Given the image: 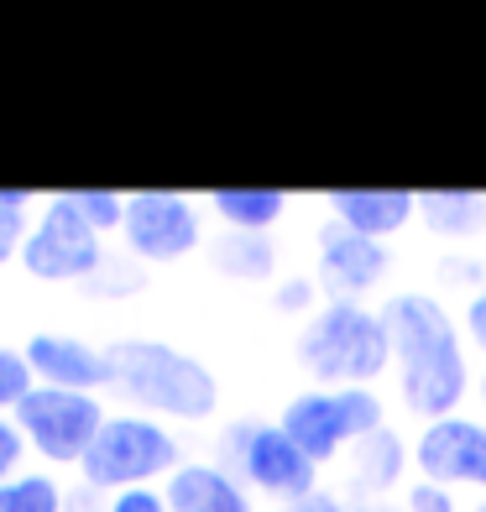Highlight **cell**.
Segmentation results:
<instances>
[{"label":"cell","mask_w":486,"mask_h":512,"mask_svg":"<svg viewBox=\"0 0 486 512\" xmlns=\"http://www.w3.org/2000/svg\"><path fill=\"white\" fill-rule=\"evenodd\" d=\"M382 319H387V340H392V387H398V403L419 424L460 413L476 377H471L460 319L445 309V298H434L424 288H398L382 298Z\"/></svg>","instance_id":"cell-1"},{"label":"cell","mask_w":486,"mask_h":512,"mask_svg":"<svg viewBox=\"0 0 486 512\" xmlns=\"http://www.w3.org/2000/svg\"><path fill=\"white\" fill-rule=\"evenodd\" d=\"M110 387L131 403V413L173 418V424H210L220 413V377L199 356L152 335H121L105 345Z\"/></svg>","instance_id":"cell-2"},{"label":"cell","mask_w":486,"mask_h":512,"mask_svg":"<svg viewBox=\"0 0 486 512\" xmlns=\"http://www.w3.org/2000/svg\"><path fill=\"white\" fill-rule=\"evenodd\" d=\"M293 361L319 387H377L392 366V340L382 304H351V298H324L298 324Z\"/></svg>","instance_id":"cell-3"},{"label":"cell","mask_w":486,"mask_h":512,"mask_svg":"<svg viewBox=\"0 0 486 512\" xmlns=\"http://www.w3.org/2000/svg\"><path fill=\"white\" fill-rule=\"evenodd\" d=\"M183 465V445L178 434L162 424V418H147V413H110L105 429L95 434L89 445L79 476L89 492H131V486H162L173 471Z\"/></svg>","instance_id":"cell-4"},{"label":"cell","mask_w":486,"mask_h":512,"mask_svg":"<svg viewBox=\"0 0 486 512\" xmlns=\"http://www.w3.org/2000/svg\"><path fill=\"white\" fill-rule=\"evenodd\" d=\"M16 262L37 283H89L105 272V236L79 215L68 194H53L42 199V215L32 220V236Z\"/></svg>","instance_id":"cell-5"},{"label":"cell","mask_w":486,"mask_h":512,"mask_svg":"<svg viewBox=\"0 0 486 512\" xmlns=\"http://www.w3.org/2000/svg\"><path fill=\"white\" fill-rule=\"evenodd\" d=\"M27 445L48 465H84L95 434L105 429L110 408L100 403V392H63V387H32L21 408L11 413Z\"/></svg>","instance_id":"cell-6"},{"label":"cell","mask_w":486,"mask_h":512,"mask_svg":"<svg viewBox=\"0 0 486 512\" xmlns=\"http://www.w3.org/2000/svg\"><path fill=\"white\" fill-rule=\"evenodd\" d=\"M230 465L246 481V492H262L272 502H298L319 492V465L277 429V418H246L241 429H230Z\"/></svg>","instance_id":"cell-7"},{"label":"cell","mask_w":486,"mask_h":512,"mask_svg":"<svg viewBox=\"0 0 486 512\" xmlns=\"http://www.w3.org/2000/svg\"><path fill=\"white\" fill-rule=\"evenodd\" d=\"M121 241H126V251L136 256V262H152V267L183 262V256H194L204 246L199 199L173 194V189H136V194H126Z\"/></svg>","instance_id":"cell-8"},{"label":"cell","mask_w":486,"mask_h":512,"mask_svg":"<svg viewBox=\"0 0 486 512\" xmlns=\"http://www.w3.org/2000/svg\"><path fill=\"white\" fill-rule=\"evenodd\" d=\"M413 471H419V481L486 497V424L471 413L419 424V434H413Z\"/></svg>","instance_id":"cell-9"},{"label":"cell","mask_w":486,"mask_h":512,"mask_svg":"<svg viewBox=\"0 0 486 512\" xmlns=\"http://www.w3.org/2000/svg\"><path fill=\"white\" fill-rule=\"evenodd\" d=\"M392 277V251L387 241H366L356 230L335 220L319 225L314 236V283L324 298H351V304H372V293Z\"/></svg>","instance_id":"cell-10"},{"label":"cell","mask_w":486,"mask_h":512,"mask_svg":"<svg viewBox=\"0 0 486 512\" xmlns=\"http://www.w3.org/2000/svg\"><path fill=\"white\" fill-rule=\"evenodd\" d=\"M27 356L37 387H63V392H105L110 387V356L105 345L84 340V335H63V330H37L27 345Z\"/></svg>","instance_id":"cell-11"},{"label":"cell","mask_w":486,"mask_h":512,"mask_svg":"<svg viewBox=\"0 0 486 512\" xmlns=\"http://www.w3.org/2000/svg\"><path fill=\"white\" fill-rule=\"evenodd\" d=\"M277 429H283L298 450H304L319 471L340 455H351V424H345V408H340V392L335 387H304L293 392L277 413Z\"/></svg>","instance_id":"cell-12"},{"label":"cell","mask_w":486,"mask_h":512,"mask_svg":"<svg viewBox=\"0 0 486 512\" xmlns=\"http://www.w3.org/2000/svg\"><path fill=\"white\" fill-rule=\"evenodd\" d=\"M324 209L335 225L356 230L366 241H392L408 225H419V194L408 189H335L324 194Z\"/></svg>","instance_id":"cell-13"},{"label":"cell","mask_w":486,"mask_h":512,"mask_svg":"<svg viewBox=\"0 0 486 512\" xmlns=\"http://www.w3.org/2000/svg\"><path fill=\"white\" fill-rule=\"evenodd\" d=\"M173 512H257L246 481L220 460H183L178 471L162 481Z\"/></svg>","instance_id":"cell-14"},{"label":"cell","mask_w":486,"mask_h":512,"mask_svg":"<svg viewBox=\"0 0 486 512\" xmlns=\"http://www.w3.org/2000/svg\"><path fill=\"white\" fill-rule=\"evenodd\" d=\"M408 465H413V439H403L398 429H382L372 439H361V445H351V481L366 497H387L403 481Z\"/></svg>","instance_id":"cell-15"},{"label":"cell","mask_w":486,"mask_h":512,"mask_svg":"<svg viewBox=\"0 0 486 512\" xmlns=\"http://www.w3.org/2000/svg\"><path fill=\"white\" fill-rule=\"evenodd\" d=\"M204 209L225 225V230H241V236H272L288 215V194L277 189H215L204 199Z\"/></svg>","instance_id":"cell-16"},{"label":"cell","mask_w":486,"mask_h":512,"mask_svg":"<svg viewBox=\"0 0 486 512\" xmlns=\"http://www.w3.org/2000/svg\"><path fill=\"white\" fill-rule=\"evenodd\" d=\"M419 225L439 241H471L486 230V194H466V189L419 194Z\"/></svg>","instance_id":"cell-17"},{"label":"cell","mask_w":486,"mask_h":512,"mask_svg":"<svg viewBox=\"0 0 486 512\" xmlns=\"http://www.w3.org/2000/svg\"><path fill=\"white\" fill-rule=\"evenodd\" d=\"M210 267L230 283H272L277 277V246L272 236H241V230H220L210 246Z\"/></svg>","instance_id":"cell-18"},{"label":"cell","mask_w":486,"mask_h":512,"mask_svg":"<svg viewBox=\"0 0 486 512\" xmlns=\"http://www.w3.org/2000/svg\"><path fill=\"white\" fill-rule=\"evenodd\" d=\"M0 512H68V497H63L58 476L21 471L11 481H0Z\"/></svg>","instance_id":"cell-19"},{"label":"cell","mask_w":486,"mask_h":512,"mask_svg":"<svg viewBox=\"0 0 486 512\" xmlns=\"http://www.w3.org/2000/svg\"><path fill=\"white\" fill-rule=\"evenodd\" d=\"M32 236V194L27 189H0V267L21 256Z\"/></svg>","instance_id":"cell-20"},{"label":"cell","mask_w":486,"mask_h":512,"mask_svg":"<svg viewBox=\"0 0 486 512\" xmlns=\"http://www.w3.org/2000/svg\"><path fill=\"white\" fill-rule=\"evenodd\" d=\"M68 199H74V209L100 230V236H115V230L126 225V194H115V189H74Z\"/></svg>","instance_id":"cell-21"},{"label":"cell","mask_w":486,"mask_h":512,"mask_svg":"<svg viewBox=\"0 0 486 512\" xmlns=\"http://www.w3.org/2000/svg\"><path fill=\"white\" fill-rule=\"evenodd\" d=\"M32 387H37V377H32L27 356L11 351V345H0V413H16Z\"/></svg>","instance_id":"cell-22"},{"label":"cell","mask_w":486,"mask_h":512,"mask_svg":"<svg viewBox=\"0 0 486 512\" xmlns=\"http://www.w3.org/2000/svg\"><path fill=\"white\" fill-rule=\"evenodd\" d=\"M324 304V288L314 283V277H304V272H293V277H283V283L272 288V309L277 314H314Z\"/></svg>","instance_id":"cell-23"},{"label":"cell","mask_w":486,"mask_h":512,"mask_svg":"<svg viewBox=\"0 0 486 512\" xmlns=\"http://www.w3.org/2000/svg\"><path fill=\"white\" fill-rule=\"evenodd\" d=\"M21 460H27V434L11 413H0V481L21 476Z\"/></svg>","instance_id":"cell-24"},{"label":"cell","mask_w":486,"mask_h":512,"mask_svg":"<svg viewBox=\"0 0 486 512\" xmlns=\"http://www.w3.org/2000/svg\"><path fill=\"white\" fill-rule=\"evenodd\" d=\"M403 512H460L450 486H434V481H413L403 492Z\"/></svg>","instance_id":"cell-25"},{"label":"cell","mask_w":486,"mask_h":512,"mask_svg":"<svg viewBox=\"0 0 486 512\" xmlns=\"http://www.w3.org/2000/svg\"><path fill=\"white\" fill-rule=\"evenodd\" d=\"M105 512H173V507H168L162 486H131V492L105 497Z\"/></svg>","instance_id":"cell-26"},{"label":"cell","mask_w":486,"mask_h":512,"mask_svg":"<svg viewBox=\"0 0 486 512\" xmlns=\"http://www.w3.org/2000/svg\"><path fill=\"white\" fill-rule=\"evenodd\" d=\"M460 335H466L471 351L486 356V283L466 293V309H460Z\"/></svg>","instance_id":"cell-27"},{"label":"cell","mask_w":486,"mask_h":512,"mask_svg":"<svg viewBox=\"0 0 486 512\" xmlns=\"http://www.w3.org/2000/svg\"><path fill=\"white\" fill-rule=\"evenodd\" d=\"M277 512H351V507H345L335 492H324V486H319V492H309V497H298V502H283V507H277Z\"/></svg>","instance_id":"cell-28"},{"label":"cell","mask_w":486,"mask_h":512,"mask_svg":"<svg viewBox=\"0 0 486 512\" xmlns=\"http://www.w3.org/2000/svg\"><path fill=\"white\" fill-rule=\"evenodd\" d=\"M476 418H481V424H486V371H481V377H476Z\"/></svg>","instance_id":"cell-29"},{"label":"cell","mask_w":486,"mask_h":512,"mask_svg":"<svg viewBox=\"0 0 486 512\" xmlns=\"http://www.w3.org/2000/svg\"><path fill=\"white\" fill-rule=\"evenodd\" d=\"M471 512H486V497H476V507H471Z\"/></svg>","instance_id":"cell-30"}]
</instances>
